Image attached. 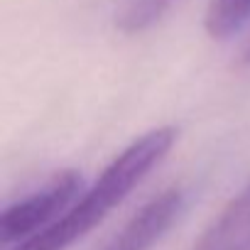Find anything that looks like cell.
I'll return each mask as SVG.
<instances>
[{
    "instance_id": "cell-1",
    "label": "cell",
    "mask_w": 250,
    "mask_h": 250,
    "mask_svg": "<svg viewBox=\"0 0 250 250\" xmlns=\"http://www.w3.org/2000/svg\"><path fill=\"white\" fill-rule=\"evenodd\" d=\"M177 128L162 125L140 138H135L110 165L98 174V179L83 189L76 201L40 235L10 248V250H64L86 233H91L120 201L169 155L177 143Z\"/></svg>"
},
{
    "instance_id": "cell-2",
    "label": "cell",
    "mask_w": 250,
    "mask_h": 250,
    "mask_svg": "<svg viewBox=\"0 0 250 250\" xmlns=\"http://www.w3.org/2000/svg\"><path fill=\"white\" fill-rule=\"evenodd\" d=\"M83 191V179L76 169H62L37 191L13 201L0 218V240L10 250L42 230H47Z\"/></svg>"
},
{
    "instance_id": "cell-3",
    "label": "cell",
    "mask_w": 250,
    "mask_h": 250,
    "mask_svg": "<svg viewBox=\"0 0 250 250\" xmlns=\"http://www.w3.org/2000/svg\"><path fill=\"white\" fill-rule=\"evenodd\" d=\"M187 194L179 187L165 189L150 199L118 233H113L98 250H150L182 216Z\"/></svg>"
},
{
    "instance_id": "cell-4",
    "label": "cell",
    "mask_w": 250,
    "mask_h": 250,
    "mask_svg": "<svg viewBox=\"0 0 250 250\" xmlns=\"http://www.w3.org/2000/svg\"><path fill=\"white\" fill-rule=\"evenodd\" d=\"M194 250H250V182L206 228Z\"/></svg>"
},
{
    "instance_id": "cell-5",
    "label": "cell",
    "mask_w": 250,
    "mask_h": 250,
    "mask_svg": "<svg viewBox=\"0 0 250 250\" xmlns=\"http://www.w3.org/2000/svg\"><path fill=\"white\" fill-rule=\"evenodd\" d=\"M248 22L250 0H211L204 15V30L213 40H228L238 35Z\"/></svg>"
},
{
    "instance_id": "cell-6",
    "label": "cell",
    "mask_w": 250,
    "mask_h": 250,
    "mask_svg": "<svg viewBox=\"0 0 250 250\" xmlns=\"http://www.w3.org/2000/svg\"><path fill=\"white\" fill-rule=\"evenodd\" d=\"M177 0H130L115 18V27L125 35H138L160 22Z\"/></svg>"
},
{
    "instance_id": "cell-7",
    "label": "cell",
    "mask_w": 250,
    "mask_h": 250,
    "mask_svg": "<svg viewBox=\"0 0 250 250\" xmlns=\"http://www.w3.org/2000/svg\"><path fill=\"white\" fill-rule=\"evenodd\" d=\"M240 62H243V64H250V42L245 44V49H243V57H240Z\"/></svg>"
}]
</instances>
